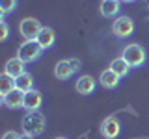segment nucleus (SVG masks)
I'll return each mask as SVG.
<instances>
[{
  "label": "nucleus",
  "instance_id": "nucleus-1",
  "mask_svg": "<svg viewBox=\"0 0 149 139\" xmlns=\"http://www.w3.org/2000/svg\"><path fill=\"white\" fill-rule=\"evenodd\" d=\"M21 126L24 133L30 136H41L47 128V119L41 111H26L24 117L21 119Z\"/></svg>",
  "mask_w": 149,
  "mask_h": 139
},
{
  "label": "nucleus",
  "instance_id": "nucleus-2",
  "mask_svg": "<svg viewBox=\"0 0 149 139\" xmlns=\"http://www.w3.org/2000/svg\"><path fill=\"white\" fill-rule=\"evenodd\" d=\"M121 58H123L125 61L130 65V69H138V67H142V65L146 63L147 54H146V48H143L142 45L130 43V45H127V46L123 48Z\"/></svg>",
  "mask_w": 149,
  "mask_h": 139
},
{
  "label": "nucleus",
  "instance_id": "nucleus-3",
  "mask_svg": "<svg viewBox=\"0 0 149 139\" xmlns=\"http://www.w3.org/2000/svg\"><path fill=\"white\" fill-rule=\"evenodd\" d=\"M41 54H43V46L37 41H24L17 50V58L22 59L24 63H32L36 59H39Z\"/></svg>",
  "mask_w": 149,
  "mask_h": 139
},
{
  "label": "nucleus",
  "instance_id": "nucleus-4",
  "mask_svg": "<svg viewBox=\"0 0 149 139\" xmlns=\"http://www.w3.org/2000/svg\"><path fill=\"white\" fill-rule=\"evenodd\" d=\"M78 69H80V61H78V59H74V58L60 59V61L54 65V76L63 82V80H69Z\"/></svg>",
  "mask_w": 149,
  "mask_h": 139
},
{
  "label": "nucleus",
  "instance_id": "nucleus-5",
  "mask_svg": "<svg viewBox=\"0 0 149 139\" xmlns=\"http://www.w3.org/2000/svg\"><path fill=\"white\" fill-rule=\"evenodd\" d=\"M43 26L41 22L34 17H28V19H22L21 24H19V34L24 37V41H36L37 35L41 34Z\"/></svg>",
  "mask_w": 149,
  "mask_h": 139
},
{
  "label": "nucleus",
  "instance_id": "nucleus-6",
  "mask_svg": "<svg viewBox=\"0 0 149 139\" xmlns=\"http://www.w3.org/2000/svg\"><path fill=\"white\" fill-rule=\"evenodd\" d=\"M112 34L118 39H127L134 34V21L127 15L123 17H116L114 24H112Z\"/></svg>",
  "mask_w": 149,
  "mask_h": 139
},
{
  "label": "nucleus",
  "instance_id": "nucleus-7",
  "mask_svg": "<svg viewBox=\"0 0 149 139\" xmlns=\"http://www.w3.org/2000/svg\"><path fill=\"white\" fill-rule=\"evenodd\" d=\"M119 132H121V124H119V120L116 119V117H106L104 120H102L101 133L106 139H116V137L119 136Z\"/></svg>",
  "mask_w": 149,
  "mask_h": 139
},
{
  "label": "nucleus",
  "instance_id": "nucleus-8",
  "mask_svg": "<svg viewBox=\"0 0 149 139\" xmlns=\"http://www.w3.org/2000/svg\"><path fill=\"white\" fill-rule=\"evenodd\" d=\"M24 95H26V93H22L21 89L15 87L9 95H6L2 98V104L6 106L8 109H21L22 106H24Z\"/></svg>",
  "mask_w": 149,
  "mask_h": 139
},
{
  "label": "nucleus",
  "instance_id": "nucleus-9",
  "mask_svg": "<svg viewBox=\"0 0 149 139\" xmlns=\"http://www.w3.org/2000/svg\"><path fill=\"white\" fill-rule=\"evenodd\" d=\"M41 104H43V95H41V91L32 89V91H28L24 95V106H22V109H26V111H39Z\"/></svg>",
  "mask_w": 149,
  "mask_h": 139
},
{
  "label": "nucleus",
  "instance_id": "nucleus-10",
  "mask_svg": "<svg viewBox=\"0 0 149 139\" xmlns=\"http://www.w3.org/2000/svg\"><path fill=\"white\" fill-rule=\"evenodd\" d=\"M95 80L90 76V74H84V76H80L77 80V83H74V89H77L78 95H82V96H88V95H91L93 91H95Z\"/></svg>",
  "mask_w": 149,
  "mask_h": 139
},
{
  "label": "nucleus",
  "instance_id": "nucleus-11",
  "mask_svg": "<svg viewBox=\"0 0 149 139\" xmlns=\"http://www.w3.org/2000/svg\"><path fill=\"white\" fill-rule=\"evenodd\" d=\"M119 80L121 78L112 71V69H104V71L99 74V83L104 89H116V87L119 85Z\"/></svg>",
  "mask_w": 149,
  "mask_h": 139
},
{
  "label": "nucleus",
  "instance_id": "nucleus-12",
  "mask_svg": "<svg viewBox=\"0 0 149 139\" xmlns=\"http://www.w3.org/2000/svg\"><path fill=\"white\" fill-rule=\"evenodd\" d=\"M24 65L26 63L22 61V59H19L17 56H15V58H9L6 61V69H4V72L9 74V76H13V78H17V76H21L22 72H26Z\"/></svg>",
  "mask_w": 149,
  "mask_h": 139
},
{
  "label": "nucleus",
  "instance_id": "nucleus-13",
  "mask_svg": "<svg viewBox=\"0 0 149 139\" xmlns=\"http://www.w3.org/2000/svg\"><path fill=\"white\" fill-rule=\"evenodd\" d=\"M36 41L43 46V50H47V48H50V46H54V43H56V32L52 30V28H49V26H43V30H41V34L37 35Z\"/></svg>",
  "mask_w": 149,
  "mask_h": 139
},
{
  "label": "nucleus",
  "instance_id": "nucleus-14",
  "mask_svg": "<svg viewBox=\"0 0 149 139\" xmlns=\"http://www.w3.org/2000/svg\"><path fill=\"white\" fill-rule=\"evenodd\" d=\"M119 2H121V0H102L101 8H99L101 15L102 17H116L119 13V8H121Z\"/></svg>",
  "mask_w": 149,
  "mask_h": 139
},
{
  "label": "nucleus",
  "instance_id": "nucleus-15",
  "mask_svg": "<svg viewBox=\"0 0 149 139\" xmlns=\"http://www.w3.org/2000/svg\"><path fill=\"white\" fill-rule=\"evenodd\" d=\"M15 87L21 89L22 93L32 91V89H34V76H32L30 72H22L21 76L15 78Z\"/></svg>",
  "mask_w": 149,
  "mask_h": 139
},
{
  "label": "nucleus",
  "instance_id": "nucleus-16",
  "mask_svg": "<svg viewBox=\"0 0 149 139\" xmlns=\"http://www.w3.org/2000/svg\"><path fill=\"white\" fill-rule=\"evenodd\" d=\"M110 69H112V71H114L116 74H118L119 78H125V76L129 74V71H130V65L125 61L123 58H116V59H112Z\"/></svg>",
  "mask_w": 149,
  "mask_h": 139
},
{
  "label": "nucleus",
  "instance_id": "nucleus-17",
  "mask_svg": "<svg viewBox=\"0 0 149 139\" xmlns=\"http://www.w3.org/2000/svg\"><path fill=\"white\" fill-rule=\"evenodd\" d=\"M13 89H15V78L4 72L2 76H0V95H2V98L6 95H9Z\"/></svg>",
  "mask_w": 149,
  "mask_h": 139
},
{
  "label": "nucleus",
  "instance_id": "nucleus-18",
  "mask_svg": "<svg viewBox=\"0 0 149 139\" xmlns=\"http://www.w3.org/2000/svg\"><path fill=\"white\" fill-rule=\"evenodd\" d=\"M15 8H17V0H0V11H2V21H4V17H6L8 13L15 11Z\"/></svg>",
  "mask_w": 149,
  "mask_h": 139
},
{
  "label": "nucleus",
  "instance_id": "nucleus-19",
  "mask_svg": "<svg viewBox=\"0 0 149 139\" xmlns=\"http://www.w3.org/2000/svg\"><path fill=\"white\" fill-rule=\"evenodd\" d=\"M8 37H9V26L6 21H2L0 22V41H6Z\"/></svg>",
  "mask_w": 149,
  "mask_h": 139
},
{
  "label": "nucleus",
  "instance_id": "nucleus-20",
  "mask_svg": "<svg viewBox=\"0 0 149 139\" xmlns=\"http://www.w3.org/2000/svg\"><path fill=\"white\" fill-rule=\"evenodd\" d=\"M2 139H21V133H17L15 130H8V132L2 136Z\"/></svg>",
  "mask_w": 149,
  "mask_h": 139
},
{
  "label": "nucleus",
  "instance_id": "nucleus-21",
  "mask_svg": "<svg viewBox=\"0 0 149 139\" xmlns=\"http://www.w3.org/2000/svg\"><path fill=\"white\" fill-rule=\"evenodd\" d=\"M21 139H34V136H30V133H22Z\"/></svg>",
  "mask_w": 149,
  "mask_h": 139
},
{
  "label": "nucleus",
  "instance_id": "nucleus-22",
  "mask_svg": "<svg viewBox=\"0 0 149 139\" xmlns=\"http://www.w3.org/2000/svg\"><path fill=\"white\" fill-rule=\"evenodd\" d=\"M121 2H125V4H130V2H134V0H121Z\"/></svg>",
  "mask_w": 149,
  "mask_h": 139
},
{
  "label": "nucleus",
  "instance_id": "nucleus-23",
  "mask_svg": "<svg viewBox=\"0 0 149 139\" xmlns=\"http://www.w3.org/2000/svg\"><path fill=\"white\" fill-rule=\"evenodd\" d=\"M56 139H67V137H56Z\"/></svg>",
  "mask_w": 149,
  "mask_h": 139
}]
</instances>
